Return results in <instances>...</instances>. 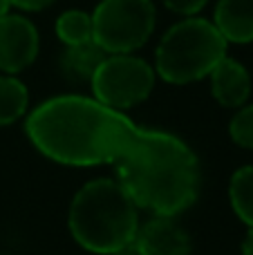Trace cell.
Instances as JSON below:
<instances>
[{"mask_svg": "<svg viewBox=\"0 0 253 255\" xmlns=\"http://www.w3.org/2000/svg\"><path fill=\"white\" fill-rule=\"evenodd\" d=\"M119 184L139 208L173 217L197 197L200 163L175 134L126 121L110 157Z\"/></svg>", "mask_w": 253, "mask_h": 255, "instance_id": "6da1fadb", "label": "cell"}, {"mask_svg": "<svg viewBox=\"0 0 253 255\" xmlns=\"http://www.w3.org/2000/svg\"><path fill=\"white\" fill-rule=\"evenodd\" d=\"M128 117L85 97H56L40 103L27 119L31 143L65 166L110 163Z\"/></svg>", "mask_w": 253, "mask_h": 255, "instance_id": "7a4b0ae2", "label": "cell"}, {"mask_svg": "<svg viewBox=\"0 0 253 255\" xmlns=\"http://www.w3.org/2000/svg\"><path fill=\"white\" fill-rule=\"evenodd\" d=\"M137 204L115 179H94L76 193L70 206V233L83 249L112 255L134 242L139 229Z\"/></svg>", "mask_w": 253, "mask_h": 255, "instance_id": "3957f363", "label": "cell"}, {"mask_svg": "<svg viewBox=\"0 0 253 255\" xmlns=\"http://www.w3.org/2000/svg\"><path fill=\"white\" fill-rule=\"evenodd\" d=\"M227 38L213 22L186 18L173 25L157 47V72L175 85L191 83L211 74L227 56Z\"/></svg>", "mask_w": 253, "mask_h": 255, "instance_id": "277c9868", "label": "cell"}, {"mask_svg": "<svg viewBox=\"0 0 253 255\" xmlns=\"http://www.w3.org/2000/svg\"><path fill=\"white\" fill-rule=\"evenodd\" d=\"M155 29L150 0H101L92 16V40L108 54L139 49Z\"/></svg>", "mask_w": 253, "mask_h": 255, "instance_id": "5b68a950", "label": "cell"}, {"mask_svg": "<svg viewBox=\"0 0 253 255\" xmlns=\"http://www.w3.org/2000/svg\"><path fill=\"white\" fill-rule=\"evenodd\" d=\"M152 85L155 74L150 65L128 54L106 56L92 76L94 99L115 110H126L141 103L143 99H148Z\"/></svg>", "mask_w": 253, "mask_h": 255, "instance_id": "8992f818", "label": "cell"}, {"mask_svg": "<svg viewBox=\"0 0 253 255\" xmlns=\"http://www.w3.org/2000/svg\"><path fill=\"white\" fill-rule=\"evenodd\" d=\"M38 56V31L27 18L9 16L0 18V70L16 74L34 63Z\"/></svg>", "mask_w": 253, "mask_h": 255, "instance_id": "52a82bcc", "label": "cell"}, {"mask_svg": "<svg viewBox=\"0 0 253 255\" xmlns=\"http://www.w3.org/2000/svg\"><path fill=\"white\" fill-rule=\"evenodd\" d=\"M137 247L143 255H188L191 253V238L186 231L166 215H155L150 222L137 229L134 235Z\"/></svg>", "mask_w": 253, "mask_h": 255, "instance_id": "ba28073f", "label": "cell"}, {"mask_svg": "<svg viewBox=\"0 0 253 255\" xmlns=\"http://www.w3.org/2000/svg\"><path fill=\"white\" fill-rule=\"evenodd\" d=\"M211 90L224 108H240L251 92L249 72L238 61L224 56L211 72Z\"/></svg>", "mask_w": 253, "mask_h": 255, "instance_id": "9c48e42d", "label": "cell"}, {"mask_svg": "<svg viewBox=\"0 0 253 255\" xmlns=\"http://www.w3.org/2000/svg\"><path fill=\"white\" fill-rule=\"evenodd\" d=\"M215 27L227 43L253 40V0H220L215 7Z\"/></svg>", "mask_w": 253, "mask_h": 255, "instance_id": "30bf717a", "label": "cell"}, {"mask_svg": "<svg viewBox=\"0 0 253 255\" xmlns=\"http://www.w3.org/2000/svg\"><path fill=\"white\" fill-rule=\"evenodd\" d=\"M103 58H106V52L94 40L83 45H72L61 56V70L65 79L74 81V83H83V81H92L94 72L99 70Z\"/></svg>", "mask_w": 253, "mask_h": 255, "instance_id": "8fae6325", "label": "cell"}, {"mask_svg": "<svg viewBox=\"0 0 253 255\" xmlns=\"http://www.w3.org/2000/svg\"><path fill=\"white\" fill-rule=\"evenodd\" d=\"M229 197L236 215L247 226H253V166H245L231 177Z\"/></svg>", "mask_w": 253, "mask_h": 255, "instance_id": "7c38bea8", "label": "cell"}, {"mask_svg": "<svg viewBox=\"0 0 253 255\" xmlns=\"http://www.w3.org/2000/svg\"><path fill=\"white\" fill-rule=\"evenodd\" d=\"M27 88L13 76H0V126L20 119L27 110Z\"/></svg>", "mask_w": 253, "mask_h": 255, "instance_id": "4fadbf2b", "label": "cell"}, {"mask_svg": "<svg viewBox=\"0 0 253 255\" xmlns=\"http://www.w3.org/2000/svg\"><path fill=\"white\" fill-rule=\"evenodd\" d=\"M56 34L67 47L72 45H83L92 40V16L85 11H65L56 20Z\"/></svg>", "mask_w": 253, "mask_h": 255, "instance_id": "5bb4252c", "label": "cell"}, {"mask_svg": "<svg viewBox=\"0 0 253 255\" xmlns=\"http://www.w3.org/2000/svg\"><path fill=\"white\" fill-rule=\"evenodd\" d=\"M229 132L238 145L253 150V106H247L236 112V117L229 124Z\"/></svg>", "mask_w": 253, "mask_h": 255, "instance_id": "9a60e30c", "label": "cell"}, {"mask_svg": "<svg viewBox=\"0 0 253 255\" xmlns=\"http://www.w3.org/2000/svg\"><path fill=\"white\" fill-rule=\"evenodd\" d=\"M206 2H209V0H164V4L168 9H173V11H177V13H186V16L200 11Z\"/></svg>", "mask_w": 253, "mask_h": 255, "instance_id": "2e32d148", "label": "cell"}, {"mask_svg": "<svg viewBox=\"0 0 253 255\" xmlns=\"http://www.w3.org/2000/svg\"><path fill=\"white\" fill-rule=\"evenodd\" d=\"M11 4H16L18 9H27V11H38V9H45L54 2V0H9Z\"/></svg>", "mask_w": 253, "mask_h": 255, "instance_id": "e0dca14e", "label": "cell"}, {"mask_svg": "<svg viewBox=\"0 0 253 255\" xmlns=\"http://www.w3.org/2000/svg\"><path fill=\"white\" fill-rule=\"evenodd\" d=\"M112 255H143V251L137 247V242H130V244H126V247L117 249Z\"/></svg>", "mask_w": 253, "mask_h": 255, "instance_id": "ac0fdd59", "label": "cell"}, {"mask_svg": "<svg viewBox=\"0 0 253 255\" xmlns=\"http://www.w3.org/2000/svg\"><path fill=\"white\" fill-rule=\"evenodd\" d=\"M242 255H253V226L249 229V233H247L245 242H242Z\"/></svg>", "mask_w": 253, "mask_h": 255, "instance_id": "d6986e66", "label": "cell"}, {"mask_svg": "<svg viewBox=\"0 0 253 255\" xmlns=\"http://www.w3.org/2000/svg\"><path fill=\"white\" fill-rule=\"evenodd\" d=\"M9 4H11V2H9V0H0V18H2V16H4V13H7Z\"/></svg>", "mask_w": 253, "mask_h": 255, "instance_id": "ffe728a7", "label": "cell"}]
</instances>
